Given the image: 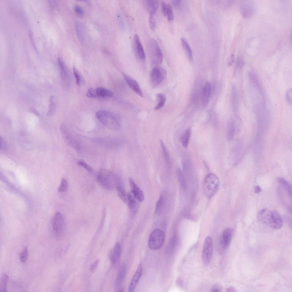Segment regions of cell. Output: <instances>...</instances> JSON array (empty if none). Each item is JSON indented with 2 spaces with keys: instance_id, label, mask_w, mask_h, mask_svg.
Returning <instances> with one entry per match:
<instances>
[{
  "instance_id": "20",
  "label": "cell",
  "mask_w": 292,
  "mask_h": 292,
  "mask_svg": "<svg viewBox=\"0 0 292 292\" xmlns=\"http://www.w3.org/2000/svg\"><path fill=\"white\" fill-rule=\"evenodd\" d=\"M143 271L142 266L141 263L139 265L138 267L130 282L129 287V291H134L141 277Z\"/></svg>"
},
{
  "instance_id": "14",
  "label": "cell",
  "mask_w": 292,
  "mask_h": 292,
  "mask_svg": "<svg viewBox=\"0 0 292 292\" xmlns=\"http://www.w3.org/2000/svg\"><path fill=\"white\" fill-rule=\"evenodd\" d=\"M121 253V247L120 244L118 242H117L110 255V260L112 265L115 267H116L120 262Z\"/></svg>"
},
{
  "instance_id": "11",
  "label": "cell",
  "mask_w": 292,
  "mask_h": 292,
  "mask_svg": "<svg viewBox=\"0 0 292 292\" xmlns=\"http://www.w3.org/2000/svg\"><path fill=\"white\" fill-rule=\"evenodd\" d=\"M133 47L135 54L137 58L142 60H145L146 56L144 50L137 34L135 35L134 36Z\"/></svg>"
},
{
  "instance_id": "52",
  "label": "cell",
  "mask_w": 292,
  "mask_h": 292,
  "mask_svg": "<svg viewBox=\"0 0 292 292\" xmlns=\"http://www.w3.org/2000/svg\"><path fill=\"white\" fill-rule=\"evenodd\" d=\"M222 290L221 287L219 285H217L214 286L212 289V292H220Z\"/></svg>"
},
{
  "instance_id": "45",
  "label": "cell",
  "mask_w": 292,
  "mask_h": 292,
  "mask_svg": "<svg viewBox=\"0 0 292 292\" xmlns=\"http://www.w3.org/2000/svg\"><path fill=\"white\" fill-rule=\"evenodd\" d=\"M177 239L175 237H173L169 242L168 246V250L169 251H172L175 248L177 243Z\"/></svg>"
},
{
  "instance_id": "15",
  "label": "cell",
  "mask_w": 292,
  "mask_h": 292,
  "mask_svg": "<svg viewBox=\"0 0 292 292\" xmlns=\"http://www.w3.org/2000/svg\"><path fill=\"white\" fill-rule=\"evenodd\" d=\"M129 181L133 194L135 198L139 202L143 201L144 200V196L142 190L135 183L132 178L130 177Z\"/></svg>"
},
{
  "instance_id": "7",
  "label": "cell",
  "mask_w": 292,
  "mask_h": 292,
  "mask_svg": "<svg viewBox=\"0 0 292 292\" xmlns=\"http://www.w3.org/2000/svg\"><path fill=\"white\" fill-rule=\"evenodd\" d=\"M167 74L166 70L160 66L154 67L150 74L151 85L155 87L161 84L165 79Z\"/></svg>"
},
{
  "instance_id": "55",
  "label": "cell",
  "mask_w": 292,
  "mask_h": 292,
  "mask_svg": "<svg viewBox=\"0 0 292 292\" xmlns=\"http://www.w3.org/2000/svg\"><path fill=\"white\" fill-rule=\"evenodd\" d=\"M226 291L227 292H235L236 291V290L235 288L233 287H230L228 288Z\"/></svg>"
},
{
  "instance_id": "31",
  "label": "cell",
  "mask_w": 292,
  "mask_h": 292,
  "mask_svg": "<svg viewBox=\"0 0 292 292\" xmlns=\"http://www.w3.org/2000/svg\"><path fill=\"white\" fill-rule=\"evenodd\" d=\"M277 180L286 190L289 197H291L292 189L290 183L285 179L281 177H278Z\"/></svg>"
},
{
  "instance_id": "25",
  "label": "cell",
  "mask_w": 292,
  "mask_h": 292,
  "mask_svg": "<svg viewBox=\"0 0 292 292\" xmlns=\"http://www.w3.org/2000/svg\"><path fill=\"white\" fill-rule=\"evenodd\" d=\"M96 90L98 98L111 97L113 95V93L111 90L102 87H98Z\"/></svg>"
},
{
  "instance_id": "19",
  "label": "cell",
  "mask_w": 292,
  "mask_h": 292,
  "mask_svg": "<svg viewBox=\"0 0 292 292\" xmlns=\"http://www.w3.org/2000/svg\"><path fill=\"white\" fill-rule=\"evenodd\" d=\"M232 237V231L229 228L223 231L221 237L220 242L221 246L224 249H226L230 245Z\"/></svg>"
},
{
  "instance_id": "34",
  "label": "cell",
  "mask_w": 292,
  "mask_h": 292,
  "mask_svg": "<svg viewBox=\"0 0 292 292\" xmlns=\"http://www.w3.org/2000/svg\"><path fill=\"white\" fill-rule=\"evenodd\" d=\"M117 189L118 196L122 201L126 202L127 200V195L125 190L123 188L122 184L118 185L116 188Z\"/></svg>"
},
{
  "instance_id": "43",
  "label": "cell",
  "mask_w": 292,
  "mask_h": 292,
  "mask_svg": "<svg viewBox=\"0 0 292 292\" xmlns=\"http://www.w3.org/2000/svg\"><path fill=\"white\" fill-rule=\"evenodd\" d=\"M78 164L86 169L87 171L90 173H92L93 170L92 168L87 163L82 161H78Z\"/></svg>"
},
{
  "instance_id": "24",
  "label": "cell",
  "mask_w": 292,
  "mask_h": 292,
  "mask_svg": "<svg viewBox=\"0 0 292 292\" xmlns=\"http://www.w3.org/2000/svg\"><path fill=\"white\" fill-rule=\"evenodd\" d=\"M191 135V129H187L183 133L181 137V141L182 146L186 148L188 146Z\"/></svg>"
},
{
  "instance_id": "44",
  "label": "cell",
  "mask_w": 292,
  "mask_h": 292,
  "mask_svg": "<svg viewBox=\"0 0 292 292\" xmlns=\"http://www.w3.org/2000/svg\"><path fill=\"white\" fill-rule=\"evenodd\" d=\"M73 74L76 79V83L78 85H80L81 81L80 76L78 70L74 66L73 67Z\"/></svg>"
},
{
  "instance_id": "1",
  "label": "cell",
  "mask_w": 292,
  "mask_h": 292,
  "mask_svg": "<svg viewBox=\"0 0 292 292\" xmlns=\"http://www.w3.org/2000/svg\"><path fill=\"white\" fill-rule=\"evenodd\" d=\"M97 179L102 187L109 190H113L122 183L120 179L116 175L105 169L100 170L97 175Z\"/></svg>"
},
{
  "instance_id": "35",
  "label": "cell",
  "mask_w": 292,
  "mask_h": 292,
  "mask_svg": "<svg viewBox=\"0 0 292 292\" xmlns=\"http://www.w3.org/2000/svg\"><path fill=\"white\" fill-rule=\"evenodd\" d=\"M165 197L161 195L157 202L155 208V213L156 214H159L161 211L164 204Z\"/></svg>"
},
{
  "instance_id": "5",
  "label": "cell",
  "mask_w": 292,
  "mask_h": 292,
  "mask_svg": "<svg viewBox=\"0 0 292 292\" xmlns=\"http://www.w3.org/2000/svg\"><path fill=\"white\" fill-rule=\"evenodd\" d=\"M165 236L161 230L155 229L150 234L148 241V246L150 249L157 250L161 248L164 243Z\"/></svg>"
},
{
  "instance_id": "4",
  "label": "cell",
  "mask_w": 292,
  "mask_h": 292,
  "mask_svg": "<svg viewBox=\"0 0 292 292\" xmlns=\"http://www.w3.org/2000/svg\"><path fill=\"white\" fill-rule=\"evenodd\" d=\"M148 47L152 64L154 67L159 66L163 60V54L159 45L155 39L152 38L149 41Z\"/></svg>"
},
{
  "instance_id": "22",
  "label": "cell",
  "mask_w": 292,
  "mask_h": 292,
  "mask_svg": "<svg viewBox=\"0 0 292 292\" xmlns=\"http://www.w3.org/2000/svg\"><path fill=\"white\" fill-rule=\"evenodd\" d=\"M144 4L147 9L150 13L154 14L157 9L159 2L156 0H147L145 1Z\"/></svg>"
},
{
  "instance_id": "46",
  "label": "cell",
  "mask_w": 292,
  "mask_h": 292,
  "mask_svg": "<svg viewBox=\"0 0 292 292\" xmlns=\"http://www.w3.org/2000/svg\"><path fill=\"white\" fill-rule=\"evenodd\" d=\"M74 10L78 15L80 16H83L84 14V11L83 9L80 6L76 5L74 7Z\"/></svg>"
},
{
  "instance_id": "38",
  "label": "cell",
  "mask_w": 292,
  "mask_h": 292,
  "mask_svg": "<svg viewBox=\"0 0 292 292\" xmlns=\"http://www.w3.org/2000/svg\"><path fill=\"white\" fill-rule=\"evenodd\" d=\"M68 186V182L64 178H62L58 188V191L61 192L66 191L67 190Z\"/></svg>"
},
{
  "instance_id": "53",
  "label": "cell",
  "mask_w": 292,
  "mask_h": 292,
  "mask_svg": "<svg viewBox=\"0 0 292 292\" xmlns=\"http://www.w3.org/2000/svg\"><path fill=\"white\" fill-rule=\"evenodd\" d=\"M181 1L180 0H175L173 1L172 3L173 6L175 8L179 7L180 5Z\"/></svg>"
},
{
  "instance_id": "23",
  "label": "cell",
  "mask_w": 292,
  "mask_h": 292,
  "mask_svg": "<svg viewBox=\"0 0 292 292\" xmlns=\"http://www.w3.org/2000/svg\"><path fill=\"white\" fill-rule=\"evenodd\" d=\"M156 98L157 103L154 109L155 110H159L162 108L165 105L166 100V97L164 94L159 93L157 94Z\"/></svg>"
},
{
  "instance_id": "56",
  "label": "cell",
  "mask_w": 292,
  "mask_h": 292,
  "mask_svg": "<svg viewBox=\"0 0 292 292\" xmlns=\"http://www.w3.org/2000/svg\"><path fill=\"white\" fill-rule=\"evenodd\" d=\"M30 111H31L32 112L35 114L36 116H38L39 115V114L38 113L35 109H31L30 110Z\"/></svg>"
},
{
  "instance_id": "49",
  "label": "cell",
  "mask_w": 292,
  "mask_h": 292,
  "mask_svg": "<svg viewBox=\"0 0 292 292\" xmlns=\"http://www.w3.org/2000/svg\"><path fill=\"white\" fill-rule=\"evenodd\" d=\"M161 8L163 14L164 16H166L167 4L164 1H163L161 2Z\"/></svg>"
},
{
  "instance_id": "36",
  "label": "cell",
  "mask_w": 292,
  "mask_h": 292,
  "mask_svg": "<svg viewBox=\"0 0 292 292\" xmlns=\"http://www.w3.org/2000/svg\"><path fill=\"white\" fill-rule=\"evenodd\" d=\"M49 102V109L47 115L48 116H51L54 114L55 110V103L53 96H51L50 97Z\"/></svg>"
},
{
  "instance_id": "30",
  "label": "cell",
  "mask_w": 292,
  "mask_h": 292,
  "mask_svg": "<svg viewBox=\"0 0 292 292\" xmlns=\"http://www.w3.org/2000/svg\"><path fill=\"white\" fill-rule=\"evenodd\" d=\"M60 69V76L63 80H66L68 77V73L65 64L62 60L59 58L58 59Z\"/></svg>"
},
{
  "instance_id": "6",
  "label": "cell",
  "mask_w": 292,
  "mask_h": 292,
  "mask_svg": "<svg viewBox=\"0 0 292 292\" xmlns=\"http://www.w3.org/2000/svg\"><path fill=\"white\" fill-rule=\"evenodd\" d=\"M60 133L65 142L77 151L81 149V146L78 141L74 137L67 127L63 124L60 126Z\"/></svg>"
},
{
  "instance_id": "9",
  "label": "cell",
  "mask_w": 292,
  "mask_h": 292,
  "mask_svg": "<svg viewBox=\"0 0 292 292\" xmlns=\"http://www.w3.org/2000/svg\"><path fill=\"white\" fill-rule=\"evenodd\" d=\"M52 226L55 234L58 236L61 235L63 232L64 222L61 214L57 212L54 214L52 220Z\"/></svg>"
},
{
  "instance_id": "51",
  "label": "cell",
  "mask_w": 292,
  "mask_h": 292,
  "mask_svg": "<svg viewBox=\"0 0 292 292\" xmlns=\"http://www.w3.org/2000/svg\"><path fill=\"white\" fill-rule=\"evenodd\" d=\"M0 150L2 151H4L6 149V143L4 139H3V138L1 137H0Z\"/></svg>"
},
{
  "instance_id": "54",
  "label": "cell",
  "mask_w": 292,
  "mask_h": 292,
  "mask_svg": "<svg viewBox=\"0 0 292 292\" xmlns=\"http://www.w3.org/2000/svg\"><path fill=\"white\" fill-rule=\"evenodd\" d=\"M261 189L259 186L257 185L254 188V191L255 193H259L261 192Z\"/></svg>"
},
{
  "instance_id": "40",
  "label": "cell",
  "mask_w": 292,
  "mask_h": 292,
  "mask_svg": "<svg viewBox=\"0 0 292 292\" xmlns=\"http://www.w3.org/2000/svg\"><path fill=\"white\" fill-rule=\"evenodd\" d=\"M87 96L90 98H98L96 89L90 88L87 90Z\"/></svg>"
},
{
  "instance_id": "21",
  "label": "cell",
  "mask_w": 292,
  "mask_h": 292,
  "mask_svg": "<svg viewBox=\"0 0 292 292\" xmlns=\"http://www.w3.org/2000/svg\"><path fill=\"white\" fill-rule=\"evenodd\" d=\"M211 92V86L210 83L206 82L202 91L201 100L203 106H206L208 103Z\"/></svg>"
},
{
  "instance_id": "8",
  "label": "cell",
  "mask_w": 292,
  "mask_h": 292,
  "mask_svg": "<svg viewBox=\"0 0 292 292\" xmlns=\"http://www.w3.org/2000/svg\"><path fill=\"white\" fill-rule=\"evenodd\" d=\"M213 244L212 239L210 236L206 238L203 244L202 258V261L205 265L210 263L213 252Z\"/></svg>"
},
{
  "instance_id": "2",
  "label": "cell",
  "mask_w": 292,
  "mask_h": 292,
  "mask_svg": "<svg viewBox=\"0 0 292 292\" xmlns=\"http://www.w3.org/2000/svg\"><path fill=\"white\" fill-rule=\"evenodd\" d=\"M96 115L101 123L111 129L117 130L121 127L118 118L107 111H99L96 112Z\"/></svg>"
},
{
  "instance_id": "41",
  "label": "cell",
  "mask_w": 292,
  "mask_h": 292,
  "mask_svg": "<svg viewBox=\"0 0 292 292\" xmlns=\"http://www.w3.org/2000/svg\"><path fill=\"white\" fill-rule=\"evenodd\" d=\"M154 15L150 13L149 17V23L150 28L152 31L155 30L156 28V23L154 17Z\"/></svg>"
},
{
  "instance_id": "10",
  "label": "cell",
  "mask_w": 292,
  "mask_h": 292,
  "mask_svg": "<svg viewBox=\"0 0 292 292\" xmlns=\"http://www.w3.org/2000/svg\"><path fill=\"white\" fill-rule=\"evenodd\" d=\"M123 76L127 85L136 94L142 97L143 94L141 88L137 82L129 75L123 73Z\"/></svg>"
},
{
  "instance_id": "16",
  "label": "cell",
  "mask_w": 292,
  "mask_h": 292,
  "mask_svg": "<svg viewBox=\"0 0 292 292\" xmlns=\"http://www.w3.org/2000/svg\"><path fill=\"white\" fill-rule=\"evenodd\" d=\"M133 195L129 193L127 195V200L130 216L133 218L136 215L138 209V203Z\"/></svg>"
},
{
  "instance_id": "32",
  "label": "cell",
  "mask_w": 292,
  "mask_h": 292,
  "mask_svg": "<svg viewBox=\"0 0 292 292\" xmlns=\"http://www.w3.org/2000/svg\"><path fill=\"white\" fill-rule=\"evenodd\" d=\"M181 41L182 46L186 51L189 59L191 60L192 58V50L186 40L184 37L181 38Z\"/></svg>"
},
{
  "instance_id": "29",
  "label": "cell",
  "mask_w": 292,
  "mask_h": 292,
  "mask_svg": "<svg viewBox=\"0 0 292 292\" xmlns=\"http://www.w3.org/2000/svg\"><path fill=\"white\" fill-rule=\"evenodd\" d=\"M9 280V277L5 273H3L0 280V291L7 292V285Z\"/></svg>"
},
{
  "instance_id": "39",
  "label": "cell",
  "mask_w": 292,
  "mask_h": 292,
  "mask_svg": "<svg viewBox=\"0 0 292 292\" xmlns=\"http://www.w3.org/2000/svg\"><path fill=\"white\" fill-rule=\"evenodd\" d=\"M28 255V248L26 247H25L20 255L19 258L20 261L22 262H25L27 259Z\"/></svg>"
},
{
  "instance_id": "18",
  "label": "cell",
  "mask_w": 292,
  "mask_h": 292,
  "mask_svg": "<svg viewBox=\"0 0 292 292\" xmlns=\"http://www.w3.org/2000/svg\"><path fill=\"white\" fill-rule=\"evenodd\" d=\"M282 224V218L279 213L275 210L272 211V215L269 224L271 227L274 229H278L281 227Z\"/></svg>"
},
{
  "instance_id": "26",
  "label": "cell",
  "mask_w": 292,
  "mask_h": 292,
  "mask_svg": "<svg viewBox=\"0 0 292 292\" xmlns=\"http://www.w3.org/2000/svg\"><path fill=\"white\" fill-rule=\"evenodd\" d=\"M232 101L234 110L237 113L239 109V98L238 90L235 86L233 88Z\"/></svg>"
},
{
  "instance_id": "17",
  "label": "cell",
  "mask_w": 292,
  "mask_h": 292,
  "mask_svg": "<svg viewBox=\"0 0 292 292\" xmlns=\"http://www.w3.org/2000/svg\"><path fill=\"white\" fill-rule=\"evenodd\" d=\"M272 215V211L266 208L261 209L257 215L258 221L262 224L269 225Z\"/></svg>"
},
{
  "instance_id": "28",
  "label": "cell",
  "mask_w": 292,
  "mask_h": 292,
  "mask_svg": "<svg viewBox=\"0 0 292 292\" xmlns=\"http://www.w3.org/2000/svg\"><path fill=\"white\" fill-rule=\"evenodd\" d=\"M235 131V125L233 121L231 120L228 123L227 127V137L229 140L233 138Z\"/></svg>"
},
{
  "instance_id": "47",
  "label": "cell",
  "mask_w": 292,
  "mask_h": 292,
  "mask_svg": "<svg viewBox=\"0 0 292 292\" xmlns=\"http://www.w3.org/2000/svg\"><path fill=\"white\" fill-rule=\"evenodd\" d=\"M99 262V260L97 259L91 265L89 269L90 272L93 273L95 271L98 265Z\"/></svg>"
},
{
  "instance_id": "3",
  "label": "cell",
  "mask_w": 292,
  "mask_h": 292,
  "mask_svg": "<svg viewBox=\"0 0 292 292\" xmlns=\"http://www.w3.org/2000/svg\"><path fill=\"white\" fill-rule=\"evenodd\" d=\"M205 194L209 198L212 197L218 191L220 186V181L214 174L209 173L205 177L204 181Z\"/></svg>"
},
{
  "instance_id": "27",
  "label": "cell",
  "mask_w": 292,
  "mask_h": 292,
  "mask_svg": "<svg viewBox=\"0 0 292 292\" xmlns=\"http://www.w3.org/2000/svg\"><path fill=\"white\" fill-rule=\"evenodd\" d=\"M160 143L165 163L166 165L169 168L170 167L171 164L170 157L168 152L162 140H160Z\"/></svg>"
},
{
  "instance_id": "33",
  "label": "cell",
  "mask_w": 292,
  "mask_h": 292,
  "mask_svg": "<svg viewBox=\"0 0 292 292\" xmlns=\"http://www.w3.org/2000/svg\"><path fill=\"white\" fill-rule=\"evenodd\" d=\"M76 28L77 35L79 40L83 43L85 42V36L83 29L81 25L79 23L76 24Z\"/></svg>"
},
{
  "instance_id": "42",
  "label": "cell",
  "mask_w": 292,
  "mask_h": 292,
  "mask_svg": "<svg viewBox=\"0 0 292 292\" xmlns=\"http://www.w3.org/2000/svg\"><path fill=\"white\" fill-rule=\"evenodd\" d=\"M177 177L179 182L181 183L182 186L184 187L185 186V179L182 171L180 169H178L177 170Z\"/></svg>"
},
{
  "instance_id": "48",
  "label": "cell",
  "mask_w": 292,
  "mask_h": 292,
  "mask_svg": "<svg viewBox=\"0 0 292 292\" xmlns=\"http://www.w3.org/2000/svg\"><path fill=\"white\" fill-rule=\"evenodd\" d=\"M292 89H289L286 92V98L287 101L289 103L291 104H292Z\"/></svg>"
},
{
  "instance_id": "12",
  "label": "cell",
  "mask_w": 292,
  "mask_h": 292,
  "mask_svg": "<svg viewBox=\"0 0 292 292\" xmlns=\"http://www.w3.org/2000/svg\"><path fill=\"white\" fill-rule=\"evenodd\" d=\"M126 272V267L125 264L123 263L120 267L115 282V287L118 291H123V289L121 288L125 279Z\"/></svg>"
},
{
  "instance_id": "13",
  "label": "cell",
  "mask_w": 292,
  "mask_h": 292,
  "mask_svg": "<svg viewBox=\"0 0 292 292\" xmlns=\"http://www.w3.org/2000/svg\"><path fill=\"white\" fill-rule=\"evenodd\" d=\"M240 9L242 16L245 18L251 17L255 11L253 4L252 2L248 1H246L241 3Z\"/></svg>"
},
{
  "instance_id": "37",
  "label": "cell",
  "mask_w": 292,
  "mask_h": 292,
  "mask_svg": "<svg viewBox=\"0 0 292 292\" xmlns=\"http://www.w3.org/2000/svg\"><path fill=\"white\" fill-rule=\"evenodd\" d=\"M166 16L168 20L170 21L174 19V15L172 7L170 4H167Z\"/></svg>"
},
{
  "instance_id": "50",
  "label": "cell",
  "mask_w": 292,
  "mask_h": 292,
  "mask_svg": "<svg viewBox=\"0 0 292 292\" xmlns=\"http://www.w3.org/2000/svg\"><path fill=\"white\" fill-rule=\"evenodd\" d=\"M244 64V62L242 59L240 57H238L236 62V68H238L241 67Z\"/></svg>"
}]
</instances>
